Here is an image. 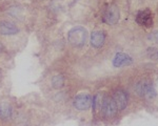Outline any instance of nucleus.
<instances>
[{
  "label": "nucleus",
  "mask_w": 158,
  "mask_h": 126,
  "mask_svg": "<svg viewBox=\"0 0 158 126\" xmlns=\"http://www.w3.org/2000/svg\"><path fill=\"white\" fill-rule=\"evenodd\" d=\"M3 49H4L3 45H2V43L0 42V52H2V50H3Z\"/></svg>",
  "instance_id": "obj_15"
},
{
  "label": "nucleus",
  "mask_w": 158,
  "mask_h": 126,
  "mask_svg": "<svg viewBox=\"0 0 158 126\" xmlns=\"http://www.w3.org/2000/svg\"><path fill=\"white\" fill-rule=\"evenodd\" d=\"M68 39L74 46H83L88 41V31L82 26H75L69 31Z\"/></svg>",
  "instance_id": "obj_1"
},
{
  "label": "nucleus",
  "mask_w": 158,
  "mask_h": 126,
  "mask_svg": "<svg viewBox=\"0 0 158 126\" xmlns=\"http://www.w3.org/2000/svg\"><path fill=\"white\" fill-rule=\"evenodd\" d=\"M147 54L151 59L158 60V49H156V47H149L147 50Z\"/></svg>",
  "instance_id": "obj_13"
},
{
  "label": "nucleus",
  "mask_w": 158,
  "mask_h": 126,
  "mask_svg": "<svg viewBox=\"0 0 158 126\" xmlns=\"http://www.w3.org/2000/svg\"><path fill=\"white\" fill-rule=\"evenodd\" d=\"M101 109H102V113L106 118L114 117L117 112V106H116L115 102H114L113 98H111V97L103 98Z\"/></svg>",
  "instance_id": "obj_4"
},
{
  "label": "nucleus",
  "mask_w": 158,
  "mask_h": 126,
  "mask_svg": "<svg viewBox=\"0 0 158 126\" xmlns=\"http://www.w3.org/2000/svg\"><path fill=\"white\" fill-rule=\"evenodd\" d=\"M93 98L89 94L77 95L74 99V107L78 110H86L92 106Z\"/></svg>",
  "instance_id": "obj_3"
},
{
  "label": "nucleus",
  "mask_w": 158,
  "mask_h": 126,
  "mask_svg": "<svg viewBox=\"0 0 158 126\" xmlns=\"http://www.w3.org/2000/svg\"><path fill=\"white\" fill-rule=\"evenodd\" d=\"M13 108L9 103H0V119L3 121H7L12 118Z\"/></svg>",
  "instance_id": "obj_11"
},
{
  "label": "nucleus",
  "mask_w": 158,
  "mask_h": 126,
  "mask_svg": "<svg viewBox=\"0 0 158 126\" xmlns=\"http://www.w3.org/2000/svg\"><path fill=\"white\" fill-rule=\"evenodd\" d=\"M64 84V78L62 75H55L52 78V86L55 89H59Z\"/></svg>",
  "instance_id": "obj_12"
},
{
  "label": "nucleus",
  "mask_w": 158,
  "mask_h": 126,
  "mask_svg": "<svg viewBox=\"0 0 158 126\" xmlns=\"http://www.w3.org/2000/svg\"><path fill=\"white\" fill-rule=\"evenodd\" d=\"M148 39L151 42H153V43H158V31L152 32L151 34L148 36Z\"/></svg>",
  "instance_id": "obj_14"
},
{
  "label": "nucleus",
  "mask_w": 158,
  "mask_h": 126,
  "mask_svg": "<svg viewBox=\"0 0 158 126\" xmlns=\"http://www.w3.org/2000/svg\"><path fill=\"white\" fill-rule=\"evenodd\" d=\"M104 21L110 25H114L119 20V10L116 6H111L104 13Z\"/></svg>",
  "instance_id": "obj_6"
},
{
  "label": "nucleus",
  "mask_w": 158,
  "mask_h": 126,
  "mask_svg": "<svg viewBox=\"0 0 158 126\" xmlns=\"http://www.w3.org/2000/svg\"><path fill=\"white\" fill-rule=\"evenodd\" d=\"M113 100L115 102L116 106H117V109L119 110H122L127 107L128 105V96H127L126 93L121 89H117L115 90L113 95Z\"/></svg>",
  "instance_id": "obj_7"
},
{
  "label": "nucleus",
  "mask_w": 158,
  "mask_h": 126,
  "mask_svg": "<svg viewBox=\"0 0 158 126\" xmlns=\"http://www.w3.org/2000/svg\"><path fill=\"white\" fill-rule=\"evenodd\" d=\"M137 23L146 27H151L153 25V15L152 12L149 9L143 10V11L138 12L136 16Z\"/></svg>",
  "instance_id": "obj_5"
},
{
  "label": "nucleus",
  "mask_w": 158,
  "mask_h": 126,
  "mask_svg": "<svg viewBox=\"0 0 158 126\" xmlns=\"http://www.w3.org/2000/svg\"><path fill=\"white\" fill-rule=\"evenodd\" d=\"M18 33V27L13 22L3 20L0 21V34L3 36H10V35H15Z\"/></svg>",
  "instance_id": "obj_8"
},
{
  "label": "nucleus",
  "mask_w": 158,
  "mask_h": 126,
  "mask_svg": "<svg viewBox=\"0 0 158 126\" xmlns=\"http://www.w3.org/2000/svg\"><path fill=\"white\" fill-rule=\"evenodd\" d=\"M106 41V34L102 31H95L91 35V45L95 49H100L103 46Z\"/></svg>",
  "instance_id": "obj_9"
},
{
  "label": "nucleus",
  "mask_w": 158,
  "mask_h": 126,
  "mask_svg": "<svg viewBox=\"0 0 158 126\" xmlns=\"http://www.w3.org/2000/svg\"><path fill=\"white\" fill-rule=\"evenodd\" d=\"M136 92L138 93V95L147 98V99H153V98L156 97V90H155L154 86L152 85L151 82L147 81V80L139 82L137 84Z\"/></svg>",
  "instance_id": "obj_2"
},
{
  "label": "nucleus",
  "mask_w": 158,
  "mask_h": 126,
  "mask_svg": "<svg viewBox=\"0 0 158 126\" xmlns=\"http://www.w3.org/2000/svg\"><path fill=\"white\" fill-rule=\"evenodd\" d=\"M133 60L132 58L128 56V55L123 54V53H118L116 54V56L113 59V65L115 67H121V66H126V65L132 64Z\"/></svg>",
  "instance_id": "obj_10"
}]
</instances>
